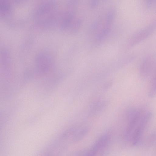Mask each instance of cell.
Returning <instances> with one entry per match:
<instances>
[{
    "mask_svg": "<svg viewBox=\"0 0 156 156\" xmlns=\"http://www.w3.org/2000/svg\"><path fill=\"white\" fill-rule=\"evenodd\" d=\"M53 58L51 55L47 52H42L38 54L35 58L36 65L39 69L46 70L50 67L53 63Z\"/></svg>",
    "mask_w": 156,
    "mask_h": 156,
    "instance_id": "cell-3",
    "label": "cell"
},
{
    "mask_svg": "<svg viewBox=\"0 0 156 156\" xmlns=\"http://www.w3.org/2000/svg\"><path fill=\"white\" fill-rule=\"evenodd\" d=\"M154 67V63L153 61H147L140 67V76L143 79H146L152 73Z\"/></svg>",
    "mask_w": 156,
    "mask_h": 156,
    "instance_id": "cell-4",
    "label": "cell"
},
{
    "mask_svg": "<svg viewBox=\"0 0 156 156\" xmlns=\"http://www.w3.org/2000/svg\"><path fill=\"white\" fill-rule=\"evenodd\" d=\"M152 116V113L148 112L144 114L142 116L133 132L131 140L133 145H136L139 143L141 139L144 131Z\"/></svg>",
    "mask_w": 156,
    "mask_h": 156,
    "instance_id": "cell-2",
    "label": "cell"
},
{
    "mask_svg": "<svg viewBox=\"0 0 156 156\" xmlns=\"http://www.w3.org/2000/svg\"><path fill=\"white\" fill-rule=\"evenodd\" d=\"M57 4L53 1H48L41 4L35 13L37 24L44 27H51L59 23L60 16Z\"/></svg>",
    "mask_w": 156,
    "mask_h": 156,
    "instance_id": "cell-1",
    "label": "cell"
},
{
    "mask_svg": "<svg viewBox=\"0 0 156 156\" xmlns=\"http://www.w3.org/2000/svg\"><path fill=\"white\" fill-rule=\"evenodd\" d=\"M156 96V80L151 81V84L148 93V96L152 98Z\"/></svg>",
    "mask_w": 156,
    "mask_h": 156,
    "instance_id": "cell-6",
    "label": "cell"
},
{
    "mask_svg": "<svg viewBox=\"0 0 156 156\" xmlns=\"http://www.w3.org/2000/svg\"><path fill=\"white\" fill-rule=\"evenodd\" d=\"M7 1H1L0 2V12L1 14L3 16L5 14L8 13L10 10V5Z\"/></svg>",
    "mask_w": 156,
    "mask_h": 156,
    "instance_id": "cell-5",
    "label": "cell"
}]
</instances>
